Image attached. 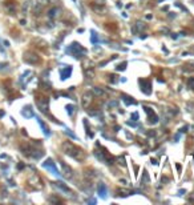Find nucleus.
I'll use <instances>...</instances> for the list:
<instances>
[{
    "instance_id": "nucleus-5",
    "label": "nucleus",
    "mask_w": 194,
    "mask_h": 205,
    "mask_svg": "<svg viewBox=\"0 0 194 205\" xmlns=\"http://www.w3.org/2000/svg\"><path fill=\"white\" fill-rule=\"evenodd\" d=\"M144 109H145V112L147 113V116H149V121H150V123L155 124L157 121H158V117H157V115L153 112V109L149 108V107H144Z\"/></svg>"
},
{
    "instance_id": "nucleus-9",
    "label": "nucleus",
    "mask_w": 194,
    "mask_h": 205,
    "mask_svg": "<svg viewBox=\"0 0 194 205\" xmlns=\"http://www.w3.org/2000/svg\"><path fill=\"white\" fill-rule=\"evenodd\" d=\"M21 115H23L24 117H27V119L32 117V116H33V109H32V107H29V105L24 107V109L21 111Z\"/></svg>"
},
{
    "instance_id": "nucleus-22",
    "label": "nucleus",
    "mask_w": 194,
    "mask_h": 205,
    "mask_svg": "<svg viewBox=\"0 0 194 205\" xmlns=\"http://www.w3.org/2000/svg\"><path fill=\"white\" fill-rule=\"evenodd\" d=\"M94 92H96L97 95H102V91H101V89H98V88H94Z\"/></svg>"
},
{
    "instance_id": "nucleus-18",
    "label": "nucleus",
    "mask_w": 194,
    "mask_h": 205,
    "mask_svg": "<svg viewBox=\"0 0 194 205\" xmlns=\"http://www.w3.org/2000/svg\"><path fill=\"white\" fill-rule=\"evenodd\" d=\"M92 43H97V36L94 31H92Z\"/></svg>"
},
{
    "instance_id": "nucleus-15",
    "label": "nucleus",
    "mask_w": 194,
    "mask_h": 205,
    "mask_svg": "<svg viewBox=\"0 0 194 205\" xmlns=\"http://www.w3.org/2000/svg\"><path fill=\"white\" fill-rule=\"evenodd\" d=\"M57 0H39V4L40 5H47V4H52V3H56Z\"/></svg>"
},
{
    "instance_id": "nucleus-20",
    "label": "nucleus",
    "mask_w": 194,
    "mask_h": 205,
    "mask_svg": "<svg viewBox=\"0 0 194 205\" xmlns=\"http://www.w3.org/2000/svg\"><path fill=\"white\" fill-rule=\"evenodd\" d=\"M132 119H133L134 121H137V120H138V113H137V112H134V113H133V115H132Z\"/></svg>"
},
{
    "instance_id": "nucleus-8",
    "label": "nucleus",
    "mask_w": 194,
    "mask_h": 205,
    "mask_svg": "<svg viewBox=\"0 0 194 205\" xmlns=\"http://www.w3.org/2000/svg\"><path fill=\"white\" fill-rule=\"evenodd\" d=\"M70 73H72V67H65V68H61V71H60V76H61L62 80L69 77Z\"/></svg>"
},
{
    "instance_id": "nucleus-6",
    "label": "nucleus",
    "mask_w": 194,
    "mask_h": 205,
    "mask_svg": "<svg viewBox=\"0 0 194 205\" xmlns=\"http://www.w3.org/2000/svg\"><path fill=\"white\" fill-rule=\"evenodd\" d=\"M37 105H39V108L41 109L43 112H47L48 99H44V97H40V99H37Z\"/></svg>"
},
{
    "instance_id": "nucleus-16",
    "label": "nucleus",
    "mask_w": 194,
    "mask_h": 205,
    "mask_svg": "<svg viewBox=\"0 0 194 205\" xmlns=\"http://www.w3.org/2000/svg\"><path fill=\"white\" fill-rule=\"evenodd\" d=\"M66 112H68V115H69V116H72V115H73V112H74V107H73V105H66Z\"/></svg>"
},
{
    "instance_id": "nucleus-17",
    "label": "nucleus",
    "mask_w": 194,
    "mask_h": 205,
    "mask_svg": "<svg viewBox=\"0 0 194 205\" xmlns=\"http://www.w3.org/2000/svg\"><path fill=\"white\" fill-rule=\"evenodd\" d=\"M125 65H126V63H122V64H120V65L117 67V71H124V69H125Z\"/></svg>"
},
{
    "instance_id": "nucleus-11",
    "label": "nucleus",
    "mask_w": 194,
    "mask_h": 205,
    "mask_svg": "<svg viewBox=\"0 0 194 205\" xmlns=\"http://www.w3.org/2000/svg\"><path fill=\"white\" fill-rule=\"evenodd\" d=\"M98 194H100L102 198H106V194H108V189H106V186L105 184H100L98 185Z\"/></svg>"
},
{
    "instance_id": "nucleus-23",
    "label": "nucleus",
    "mask_w": 194,
    "mask_h": 205,
    "mask_svg": "<svg viewBox=\"0 0 194 205\" xmlns=\"http://www.w3.org/2000/svg\"><path fill=\"white\" fill-rule=\"evenodd\" d=\"M151 164H154V165H157V164H158V163H157V160H154V159H151Z\"/></svg>"
},
{
    "instance_id": "nucleus-14",
    "label": "nucleus",
    "mask_w": 194,
    "mask_h": 205,
    "mask_svg": "<svg viewBox=\"0 0 194 205\" xmlns=\"http://www.w3.org/2000/svg\"><path fill=\"white\" fill-rule=\"evenodd\" d=\"M122 100L126 103L128 105H130V104H136V101L134 100H132V97H129V96H126V95H122Z\"/></svg>"
},
{
    "instance_id": "nucleus-4",
    "label": "nucleus",
    "mask_w": 194,
    "mask_h": 205,
    "mask_svg": "<svg viewBox=\"0 0 194 205\" xmlns=\"http://www.w3.org/2000/svg\"><path fill=\"white\" fill-rule=\"evenodd\" d=\"M140 85H141V91L145 93V95H150L151 89H150V81L149 80H140Z\"/></svg>"
},
{
    "instance_id": "nucleus-3",
    "label": "nucleus",
    "mask_w": 194,
    "mask_h": 205,
    "mask_svg": "<svg viewBox=\"0 0 194 205\" xmlns=\"http://www.w3.org/2000/svg\"><path fill=\"white\" fill-rule=\"evenodd\" d=\"M43 168L48 169L49 172H52L53 174H56V176H60V172H58V169L56 168V165H54V163H53V160L52 159L45 160V163H43Z\"/></svg>"
},
{
    "instance_id": "nucleus-13",
    "label": "nucleus",
    "mask_w": 194,
    "mask_h": 205,
    "mask_svg": "<svg viewBox=\"0 0 194 205\" xmlns=\"http://www.w3.org/2000/svg\"><path fill=\"white\" fill-rule=\"evenodd\" d=\"M56 186H57L58 189H61V190H64V192H65V193H70V190L68 189V188H66L65 185H64V184H62L61 181H58V182H56Z\"/></svg>"
},
{
    "instance_id": "nucleus-1",
    "label": "nucleus",
    "mask_w": 194,
    "mask_h": 205,
    "mask_svg": "<svg viewBox=\"0 0 194 205\" xmlns=\"http://www.w3.org/2000/svg\"><path fill=\"white\" fill-rule=\"evenodd\" d=\"M66 53H72L74 56V57H81L82 55L86 53L85 48H82L80 44H77V43H72L68 48H66Z\"/></svg>"
},
{
    "instance_id": "nucleus-21",
    "label": "nucleus",
    "mask_w": 194,
    "mask_h": 205,
    "mask_svg": "<svg viewBox=\"0 0 194 205\" xmlns=\"http://www.w3.org/2000/svg\"><path fill=\"white\" fill-rule=\"evenodd\" d=\"M66 135H69L70 137H72V139H76V135H73V133H72V132H70L69 129H66Z\"/></svg>"
},
{
    "instance_id": "nucleus-12",
    "label": "nucleus",
    "mask_w": 194,
    "mask_h": 205,
    "mask_svg": "<svg viewBox=\"0 0 194 205\" xmlns=\"http://www.w3.org/2000/svg\"><path fill=\"white\" fill-rule=\"evenodd\" d=\"M36 120H37V123L40 124V127H41V129H43L44 135H45V136H49V135H50V132H49V129H48V127H47V125L44 124V121L41 120V119H39V117H37Z\"/></svg>"
},
{
    "instance_id": "nucleus-24",
    "label": "nucleus",
    "mask_w": 194,
    "mask_h": 205,
    "mask_svg": "<svg viewBox=\"0 0 194 205\" xmlns=\"http://www.w3.org/2000/svg\"><path fill=\"white\" fill-rule=\"evenodd\" d=\"M183 193H185V190H183V189H181V190L178 192V194H183Z\"/></svg>"
},
{
    "instance_id": "nucleus-10",
    "label": "nucleus",
    "mask_w": 194,
    "mask_h": 205,
    "mask_svg": "<svg viewBox=\"0 0 194 205\" xmlns=\"http://www.w3.org/2000/svg\"><path fill=\"white\" fill-rule=\"evenodd\" d=\"M60 12H61V9L57 7L52 8V9H49V12H48V16H49L50 19H56V17H58L60 16Z\"/></svg>"
},
{
    "instance_id": "nucleus-19",
    "label": "nucleus",
    "mask_w": 194,
    "mask_h": 205,
    "mask_svg": "<svg viewBox=\"0 0 194 205\" xmlns=\"http://www.w3.org/2000/svg\"><path fill=\"white\" fill-rule=\"evenodd\" d=\"M187 85H189V87H193L194 85V77H191V79H189V80H187Z\"/></svg>"
},
{
    "instance_id": "nucleus-7",
    "label": "nucleus",
    "mask_w": 194,
    "mask_h": 205,
    "mask_svg": "<svg viewBox=\"0 0 194 205\" xmlns=\"http://www.w3.org/2000/svg\"><path fill=\"white\" fill-rule=\"evenodd\" d=\"M24 60H25L27 63H31V64H36V63H39L40 59L33 53H27L25 56H24Z\"/></svg>"
},
{
    "instance_id": "nucleus-2",
    "label": "nucleus",
    "mask_w": 194,
    "mask_h": 205,
    "mask_svg": "<svg viewBox=\"0 0 194 205\" xmlns=\"http://www.w3.org/2000/svg\"><path fill=\"white\" fill-rule=\"evenodd\" d=\"M62 148H64V151H65L66 155L72 156L74 159H78V157L81 156V149H78L77 147H74L72 143H64L62 144Z\"/></svg>"
}]
</instances>
